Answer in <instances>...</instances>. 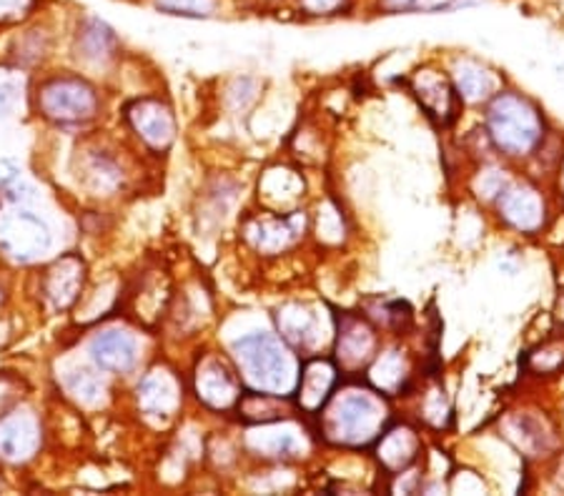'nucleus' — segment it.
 <instances>
[{"instance_id":"nucleus-1","label":"nucleus","mask_w":564,"mask_h":496,"mask_svg":"<svg viewBox=\"0 0 564 496\" xmlns=\"http://www.w3.org/2000/svg\"><path fill=\"white\" fill-rule=\"evenodd\" d=\"M234 356L257 392L286 396L299 382L296 361L274 333H249L234 344Z\"/></svg>"},{"instance_id":"nucleus-2","label":"nucleus","mask_w":564,"mask_h":496,"mask_svg":"<svg viewBox=\"0 0 564 496\" xmlns=\"http://www.w3.org/2000/svg\"><path fill=\"white\" fill-rule=\"evenodd\" d=\"M387 409L371 392H344L324 414V434L336 444L364 447L381 437Z\"/></svg>"},{"instance_id":"nucleus-3","label":"nucleus","mask_w":564,"mask_h":496,"mask_svg":"<svg viewBox=\"0 0 564 496\" xmlns=\"http://www.w3.org/2000/svg\"><path fill=\"white\" fill-rule=\"evenodd\" d=\"M487 129L495 146L507 156H524L542 141V121L530 101L520 96H497L487 113Z\"/></svg>"},{"instance_id":"nucleus-4","label":"nucleus","mask_w":564,"mask_h":496,"mask_svg":"<svg viewBox=\"0 0 564 496\" xmlns=\"http://www.w3.org/2000/svg\"><path fill=\"white\" fill-rule=\"evenodd\" d=\"M39 108L45 119L63 125H78L96 119L98 96L94 86L76 76L45 80L39 90Z\"/></svg>"},{"instance_id":"nucleus-5","label":"nucleus","mask_w":564,"mask_h":496,"mask_svg":"<svg viewBox=\"0 0 564 496\" xmlns=\"http://www.w3.org/2000/svg\"><path fill=\"white\" fill-rule=\"evenodd\" d=\"M51 231L41 216L25 209L0 213V251L21 264L48 254Z\"/></svg>"},{"instance_id":"nucleus-6","label":"nucleus","mask_w":564,"mask_h":496,"mask_svg":"<svg viewBox=\"0 0 564 496\" xmlns=\"http://www.w3.org/2000/svg\"><path fill=\"white\" fill-rule=\"evenodd\" d=\"M126 119L131 129L141 135L145 146L153 151H166L176 139V119L171 108L159 98H139L126 108Z\"/></svg>"},{"instance_id":"nucleus-7","label":"nucleus","mask_w":564,"mask_h":496,"mask_svg":"<svg viewBox=\"0 0 564 496\" xmlns=\"http://www.w3.org/2000/svg\"><path fill=\"white\" fill-rule=\"evenodd\" d=\"M196 394L212 409H229L239 401V378L226 361L208 356L196 368Z\"/></svg>"},{"instance_id":"nucleus-8","label":"nucleus","mask_w":564,"mask_h":496,"mask_svg":"<svg viewBox=\"0 0 564 496\" xmlns=\"http://www.w3.org/2000/svg\"><path fill=\"white\" fill-rule=\"evenodd\" d=\"M86 282V264L78 256H63L43 276V294L53 309H70Z\"/></svg>"},{"instance_id":"nucleus-9","label":"nucleus","mask_w":564,"mask_h":496,"mask_svg":"<svg viewBox=\"0 0 564 496\" xmlns=\"http://www.w3.org/2000/svg\"><path fill=\"white\" fill-rule=\"evenodd\" d=\"M41 447V427L31 414H6L0 419V459L11 464L29 462Z\"/></svg>"},{"instance_id":"nucleus-10","label":"nucleus","mask_w":564,"mask_h":496,"mask_svg":"<svg viewBox=\"0 0 564 496\" xmlns=\"http://www.w3.org/2000/svg\"><path fill=\"white\" fill-rule=\"evenodd\" d=\"M90 356H94L96 366L104 368V372L126 374L131 372L135 364L139 346H135V339L129 331L111 329L98 333V337L90 341Z\"/></svg>"},{"instance_id":"nucleus-11","label":"nucleus","mask_w":564,"mask_h":496,"mask_svg":"<svg viewBox=\"0 0 564 496\" xmlns=\"http://www.w3.org/2000/svg\"><path fill=\"white\" fill-rule=\"evenodd\" d=\"M181 404L176 376L166 368H153L139 384V406L145 417H171Z\"/></svg>"},{"instance_id":"nucleus-12","label":"nucleus","mask_w":564,"mask_h":496,"mask_svg":"<svg viewBox=\"0 0 564 496\" xmlns=\"http://www.w3.org/2000/svg\"><path fill=\"white\" fill-rule=\"evenodd\" d=\"M499 211L514 229L532 233L544 223V201L532 186H512L499 194Z\"/></svg>"},{"instance_id":"nucleus-13","label":"nucleus","mask_w":564,"mask_h":496,"mask_svg":"<svg viewBox=\"0 0 564 496\" xmlns=\"http://www.w3.org/2000/svg\"><path fill=\"white\" fill-rule=\"evenodd\" d=\"M304 221L299 216H263L247 225V239L263 254H276L294 243Z\"/></svg>"},{"instance_id":"nucleus-14","label":"nucleus","mask_w":564,"mask_h":496,"mask_svg":"<svg viewBox=\"0 0 564 496\" xmlns=\"http://www.w3.org/2000/svg\"><path fill=\"white\" fill-rule=\"evenodd\" d=\"M281 339L296 349H314L324 337L322 321L314 309L304 304H286L276 316Z\"/></svg>"},{"instance_id":"nucleus-15","label":"nucleus","mask_w":564,"mask_h":496,"mask_svg":"<svg viewBox=\"0 0 564 496\" xmlns=\"http://www.w3.org/2000/svg\"><path fill=\"white\" fill-rule=\"evenodd\" d=\"M76 51L88 63H106L118 53V35L101 18L88 15L78 23Z\"/></svg>"},{"instance_id":"nucleus-16","label":"nucleus","mask_w":564,"mask_h":496,"mask_svg":"<svg viewBox=\"0 0 564 496\" xmlns=\"http://www.w3.org/2000/svg\"><path fill=\"white\" fill-rule=\"evenodd\" d=\"M371 356H375V333L369 327H364L359 319H347L339 331V341H336V359H339L341 368H361L367 366Z\"/></svg>"},{"instance_id":"nucleus-17","label":"nucleus","mask_w":564,"mask_h":496,"mask_svg":"<svg viewBox=\"0 0 564 496\" xmlns=\"http://www.w3.org/2000/svg\"><path fill=\"white\" fill-rule=\"evenodd\" d=\"M416 96H420V103L430 111V115L442 119V123L452 121L454 111H457V93L449 86V80L436 76L434 70H424V74L416 78Z\"/></svg>"},{"instance_id":"nucleus-18","label":"nucleus","mask_w":564,"mask_h":496,"mask_svg":"<svg viewBox=\"0 0 564 496\" xmlns=\"http://www.w3.org/2000/svg\"><path fill=\"white\" fill-rule=\"evenodd\" d=\"M299 404L306 411H316L326 399L334 386V368L326 361H312L304 366V372L299 374Z\"/></svg>"},{"instance_id":"nucleus-19","label":"nucleus","mask_w":564,"mask_h":496,"mask_svg":"<svg viewBox=\"0 0 564 496\" xmlns=\"http://www.w3.org/2000/svg\"><path fill=\"white\" fill-rule=\"evenodd\" d=\"M454 84H457V93L469 103L487 101L495 90V78L485 66L475 60H459L454 68Z\"/></svg>"},{"instance_id":"nucleus-20","label":"nucleus","mask_w":564,"mask_h":496,"mask_svg":"<svg viewBox=\"0 0 564 496\" xmlns=\"http://www.w3.org/2000/svg\"><path fill=\"white\" fill-rule=\"evenodd\" d=\"M416 449H420V441L412 429H394L379 437V459L391 472H402L404 466L412 464Z\"/></svg>"},{"instance_id":"nucleus-21","label":"nucleus","mask_w":564,"mask_h":496,"mask_svg":"<svg viewBox=\"0 0 564 496\" xmlns=\"http://www.w3.org/2000/svg\"><path fill=\"white\" fill-rule=\"evenodd\" d=\"M239 411L241 419L249 423H271L284 419L286 406L281 401L279 394H269V392H251L239 396Z\"/></svg>"},{"instance_id":"nucleus-22","label":"nucleus","mask_w":564,"mask_h":496,"mask_svg":"<svg viewBox=\"0 0 564 496\" xmlns=\"http://www.w3.org/2000/svg\"><path fill=\"white\" fill-rule=\"evenodd\" d=\"M63 386H66V392L73 396V399L86 406L101 404L106 394L104 378L86 366H76L63 374Z\"/></svg>"},{"instance_id":"nucleus-23","label":"nucleus","mask_w":564,"mask_h":496,"mask_svg":"<svg viewBox=\"0 0 564 496\" xmlns=\"http://www.w3.org/2000/svg\"><path fill=\"white\" fill-rule=\"evenodd\" d=\"M251 447L263 456H291L299 449L294 429H267L251 437Z\"/></svg>"},{"instance_id":"nucleus-24","label":"nucleus","mask_w":564,"mask_h":496,"mask_svg":"<svg viewBox=\"0 0 564 496\" xmlns=\"http://www.w3.org/2000/svg\"><path fill=\"white\" fill-rule=\"evenodd\" d=\"M121 178H123L121 176V168L116 166L113 158L96 153V156L88 161L86 180H88V186L94 188V191H98V194L116 191V188L121 186Z\"/></svg>"},{"instance_id":"nucleus-25","label":"nucleus","mask_w":564,"mask_h":496,"mask_svg":"<svg viewBox=\"0 0 564 496\" xmlns=\"http://www.w3.org/2000/svg\"><path fill=\"white\" fill-rule=\"evenodd\" d=\"M406 378V366L404 359L397 354V351H389V354L381 356L375 368H371V382H375L381 392L394 394L397 389H402Z\"/></svg>"},{"instance_id":"nucleus-26","label":"nucleus","mask_w":564,"mask_h":496,"mask_svg":"<svg viewBox=\"0 0 564 496\" xmlns=\"http://www.w3.org/2000/svg\"><path fill=\"white\" fill-rule=\"evenodd\" d=\"M153 8L176 18H214L221 11V0H153Z\"/></svg>"},{"instance_id":"nucleus-27","label":"nucleus","mask_w":564,"mask_h":496,"mask_svg":"<svg viewBox=\"0 0 564 496\" xmlns=\"http://www.w3.org/2000/svg\"><path fill=\"white\" fill-rule=\"evenodd\" d=\"M39 0H0V25H18L29 21Z\"/></svg>"},{"instance_id":"nucleus-28","label":"nucleus","mask_w":564,"mask_h":496,"mask_svg":"<svg viewBox=\"0 0 564 496\" xmlns=\"http://www.w3.org/2000/svg\"><path fill=\"white\" fill-rule=\"evenodd\" d=\"M351 5V0H296V8L308 18L339 15Z\"/></svg>"},{"instance_id":"nucleus-29","label":"nucleus","mask_w":564,"mask_h":496,"mask_svg":"<svg viewBox=\"0 0 564 496\" xmlns=\"http://www.w3.org/2000/svg\"><path fill=\"white\" fill-rule=\"evenodd\" d=\"M18 401V384L13 378L8 376H0V414L6 409H11V406Z\"/></svg>"},{"instance_id":"nucleus-30","label":"nucleus","mask_w":564,"mask_h":496,"mask_svg":"<svg viewBox=\"0 0 564 496\" xmlns=\"http://www.w3.org/2000/svg\"><path fill=\"white\" fill-rule=\"evenodd\" d=\"M502 188H505V178L499 176V170H489V174L481 178V184H479V191L485 196L502 194Z\"/></svg>"},{"instance_id":"nucleus-31","label":"nucleus","mask_w":564,"mask_h":496,"mask_svg":"<svg viewBox=\"0 0 564 496\" xmlns=\"http://www.w3.org/2000/svg\"><path fill=\"white\" fill-rule=\"evenodd\" d=\"M6 108H8V93H6L3 88H0V113H3Z\"/></svg>"}]
</instances>
